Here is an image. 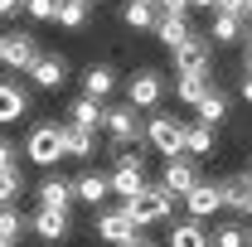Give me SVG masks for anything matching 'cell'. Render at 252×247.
<instances>
[{"label":"cell","mask_w":252,"mask_h":247,"mask_svg":"<svg viewBox=\"0 0 252 247\" xmlns=\"http://www.w3.org/2000/svg\"><path fill=\"white\" fill-rule=\"evenodd\" d=\"M122 214L131 218V228L141 233V228H151V223H170V214H175V199H170L160 185H151V180H146V189H141L136 199H126V204H122Z\"/></svg>","instance_id":"cell-1"},{"label":"cell","mask_w":252,"mask_h":247,"mask_svg":"<svg viewBox=\"0 0 252 247\" xmlns=\"http://www.w3.org/2000/svg\"><path fill=\"white\" fill-rule=\"evenodd\" d=\"M107 189L117 194V199H136L141 189H146V155L141 151H117V170L107 175Z\"/></svg>","instance_id":"cell-2"},{"label":"cell","mask_w":252,"mask_h":247,"mask_svg":"<svg viewBox=\"0 0 252 247\" xmlns=\"http://www.w3.org/2000/svg\"><path fill=\"white\" fill-rule=\"evenodd\" d=\"M25 160L39 165V170H54L63 160V126L59 122H39L30 131V141H25Z\"/></svg>","instance_id":"cell-3"},{"label":"cell","mask_w":252,"mask_h":247,"mask_svg":"<svg viewBox=\"0 0 252 247\" xmlns=\"http://www.w3.org/2000/svg\"><path fill=\"white\" fill-rule=\"evenodd\" d=\"M146 141H151L156 155L175 160V155H185V122H180L175 112H156V117L146 122Z\"/></svg>","instance_id":"cell-4"},{"label":"cell","mask_w":252,"mask_h":247,"mask_svg":"<svg viewBox=\"0 0 252 247\" xmlns=\"http://www.w3.org/2000/svg\"><path fill=\"white\" fill-rule=\"evenodd\" d=\"M102 131L112 136V146L117 151H131L136 141H146V122H141V112L136 107H107V117H102Z\"/></svg>","instance_id":"cell-5"},{"label":"cell","mask_w":252,"mask_h":247,"mask_svg":"<svg viewBox=\"0 0 252 247\" xmlns=\"http://www.w3.org/2000/svg\"><path fill=\"white\" fill-rule=\"evenodd\" d=\"M160 102H165V73H160V68H136V73L126 78V107L151 112Z\"/></svg>","instance_id":"cell-6"},{"label":"cell","mask_w":252,"mask_h":247,"mask_svg":"<svg viewBox=\"0 0 252 247\" xmlns=\"http://www.w3.org/2000/svg\"><path fill=\"white\" fill-rule=\"evenodd\" d=\"M199 180H204V175H199V165H194L189 155H175V160H165V170H160V180H156V185L165 189L170 199H185V194L199 185Z\"/></svg>","instance_id":"cell-7"},{"label":"cell","mask_w":252,"mask_h":247,"mask_svg":"<svg viewBox=\"0 0 252 247\" xmlns=\"http://www.w3.org/2000/svg\"><path fill=\"white\" fill-rule=\"evenodd\" d=\"M209 54H214V49H209V39L194 30L180 49H170V68H175L180 78H185V73H209Z\"/></svg>","instance_id":"cell-8"},{"label":"cell","mask_w":252,"mask_h":247,"mask_svg":"<svg viewBox=\"0 0 252 247\" xmlns=\"http://www.w3.org/2000/svg\"><path fill=\"white\" fill-rule=\"evenodd\" d=\"M93 228H97V243H107V247H122V243L136 238L131 218L122 214V204H117V209H97V214H93Z\"/></svg>","instance_id":"cell-9"},{"label":"cell","mask_w":252,"mask_h":247,"mask_svg":"<svg viewBox=\"0 0 252 247\" xmlns=\"http://www.w3.org/2000/svg\"><path fill=\"white\" fill-rule=\"evenodd\" d=\"M34 59H39L34 34H0V63H5L10 73H30Z\"/></svg>","instance_id":"cell-10"},{"label":"cell","mask_w":252,"mask_h":247,"mask_svg":"<svg viewBox=\"0 0 252 247\" xmlns=\"http://www.w3.org/2000/svg\"><path fill=\"white\" fill-rule=\"evenodd\" d=\"M30 83L39 93H59L63 83H68V59H63V54H39V59L30 63Z\"/></svg>","instance_id":"cell-11"},{"label":"cell","mask_w":252,"mask_h":247,"mask_svg":"<svg viewBox=\"0 0 252 247\" xmlns=\"http://www.w3.org/2000/svg\"><path fill=\"white\" fill-rule=\"evenodd\" d=\"M219 180H199V185L185 194V218H194V223H209V218L219 214Z\"/></svg>","instance_id":"cell-12"},{"label":"cell","mask_w":252,"mask_h":247,"mask_svg":"<svg viewBox=\"0 0 252 247\" xmlns=\"http://www.w3.org/2000/svg\"><path fill=\"white\" fill-rule=\"evenodd\" d=\"M34 194H39V209H59V214L73 209V180H68V175H54V170H49Z\"/></svg>","instance_id":"cell-13"},{"label":"cell","mask_w":252,"mask_h":247,"mask_svg":"<svg viewBox=\"0 0 252 247\" xmlns=\"http://www.w3.org/2000/svg\"><path fill=\"white\" fill-rule=\"evenodd\" d=\"M112 93H117V68H112V63H88V73H83V97L107 107Z\"/></svg>","instance_id":"cell-14"},{"label":"cell","mask_w":252,"mask_h":247,"mask_svg":"<svg viewBox=\"0 0 252 247\" xmlns=\"http://www.w3.org/2000/svg\"><path fill=\"white\" fill-rule=\"evenodd\" d=\"M107 194H112V189H107V175H102V170H88V175H78V180H73V204H88V209H107Z\"/></svg>","instance_id":"cell-15"},{"label":"cell","mask_w":252,"mask_h":247,"mask_svg":"<svg viewBox=\"0 0 252 247\" xmlns=\"http://www.w3.org/2000/svg\"><path fill=\"white\" fill-rule=\"evenodd\" d=\"M30 233L39 238V243H63V238L73 233V218L59 214V209H39V214L30 218Z\"/></svg>","instance_id":"cell-16"},{"label":"cell","mask_w":252,"mask_h":247,"mask_svg":"<svg viewBox=\"0 0 252 247\" xmlns=\"http://www.w3.org/2000/svg\"><path fill=\"white\" fill-rule=\"evenodd\" d=\"M30 117V93L10 78H0V126H15Z\"/></svg>","instance_id":"cell-17"},{"label":"cell","mask_w":252,"mask_h":247,"mask_svg":"<svg viewBox=\"0 0 252 247\" xmlns=\"http://www.w3.org/2000/svg\"><path fill=\"white\" fill-rule=\"evenodd\" d=\"M102 117H107V107L102 102H88V97H73L68 102V126H78V131H102Z\"/></svg>","instance_id":"cell-18"},{"label":"cell","mask_w":252,"mask_h":247,"mask_svg":"<svg viewBox=\"0 0 252 247\" xmlns=\"http://www.w3.org/2000/svg\"><path fill=\"white\" fill-rule=\"evenodd\" d=\"M165 247H209V228L194 218H175L165 233Z\"/></svg>","instance_id":"cell-19"},{"label":"cell","mask_w":252,"mask_h":247,"mask_svg":"<svg viewBox=\"0 0 252 247\" xmlns=\"http://www.w3.org/2000/svg\"><path fill=\"white\" fill-rule=\"evenodd\" d=\"M214 151H219V136L209 126H199V122H185V155L189 160H204V155H214Z\"/></svg>","instance_id":"cell-20"},{"label":"cell","mask_w":252,"mask_h":247,"mask_svg":"<svg viewBox=\"0 0 252 247\" xmlns=\"http://www.w3.org/2000/svg\"><path fill=\"white\" fill-rule=\"evenodd\" d=\"M209 93H214V88H209V73H185V78H175V97H180L185 107H199Z\"/></svg>","instance_id":"cell-21"},{"label":"cell","mask_w":252,"mask_h":247,"mask_svg":"<svg viewBox=\"0 0 252 247\" xmlns=\"http://www.w3.org/2000/svg\"><path fill=\"white\" fill-rule=\"evenodd\" d=\"M209 247H248V223H243V218L214 223V233H209Z\"/></svg>","instance_id":"cell-22"},{"label":"cell","mask_w":252,"mask_h":247,"mask_svg":"<svg viewBox=\"0 0 252 247\" xmlns=\"http://www.w3.org/2000/svg\"><path fill=\"white\" fill-rule=\"evenodd\" d=\"M97 151V136L93 131H78V126L63 122V155H73V160H88Z\"/></svg>","instance_id":"cell-23"},{"label":"cell","mask_w":252,"mask_h":247,"mask_svg":"<svg viewBox=\"0 0 252 247\" xmlns=\"http://www.w3.org/2000/svg\"><path fill=\"white\" fill-rule=\"evenodd\" d=\"M122 20H126V30H136V34H151L160 15H156V5H136V0H126Z\"/></svg>","instance_id":"cell-24"},{"label":"cell","mask_w":252,"mask_h":247,"mask_svg":"<svg viewBox=\"0 0 252 247\" xmlns=\"http://www.w3.org/2000/svg\"><path fill=\"white\" fill-rule=\"evenodd\" d=\"M151 34H156V39L165 44V49H180V44H185V39H189L194 30H189V20H165V15H160Z\"/></svg>","instance_id":"cell-25"},{"label":"cell","mask_w":252,"mask_h":247,"mask_svg":"<svg viewBox=\"0 0 252 247\" xmlns=\"http://www.w3.org/2000/svg\"><path fill=\"white\" fill-rule=\"evenodd\" d=\"M25 170H0V209H15L20 194H25Z\"/></svg>","instance_id":"cell-26"},{"label":"cell","mask_w":252,"mask_h":247,"mask_svg":"<svg viewBox=\"0 0 252 247\" xmlns=\"http://www.w3.org/2000/svg\"><path fill=\"white\" fill-rule=\"evenodd\" d=\"M194 112H199V126H209V131H214V126L228 117V97H223V93H209L199 107H194Z\"/></svg>","instance_id":"cell-27"},{"label":"cell","mask_w":252,"mask_h":247,"mask_svg":"<svg viewBox=\"0 0 252 247\" xmlns=\"http://www.w3.org/2000/svg\"><path fill=\"white\" fill-rule=\"evenodd\" d=\"M243 199H248L243 175H238V180H219V204L228 209V214H243Z\"/></svg>","instance_id":"cell-28"},{"label":"cell","mask_w":252,"mask_h":247,"mask_svg":"<svg viewBox=\"0 0 252 247\" xmlns=\"http://www.w3.org/2000/svg\"><path fill=\"white\" fill-rule=\"evenodd\" d=\"M25 233H30V218L20 214V209H0V238L5 243H20Z\"/></svg>","instance_id":"cell-29"},{"label":"cell","mask_w":252,"mask_h":247,"mask_svg":"<svg viewBox=\"0 0 252 247\" xmlns=\"http://www.w3.org/2000/svg\"><path fill=\"white\" fill-rule=\"evenodd\" d=\"M54 20H59L63 30H83V25H88V5H78V0H59Z\"/></svg>","instance_id":"cell-30"},{"label":"cell","mask_w":252,"mask_h":247,"mask_svg":"<svg viewBox=\"0 0 252 247\" xmlns=\"http://www.w3.org/2000/svg\"><path fill=\"white\" fill-rule=\"evenodd\" d=\"M214 44H238L243 39V20H228V15H214Z\"/></svg>","instance_id":"cell-31"},{"label":"cell","mask_w":252,"mask_h":247,"mask_svg":"<svg viewBox=\"0 0 252 247\" xmlns=\"http://www.w3.org/2000/svg\"><path fill=\"white\" fill-rule=\"evenodd\" d=\"M156 15H165V20H189V0H156Z\"/></svg>","instance_id":"cell-32"},{"label":"cell","mask_w":252,"mask_h":247,"mask_svg":"<svg viewBox=\"0 0 252 247\" xmlns=\"http://www.w3.org/2000/svg\"><path fill=\"white\" fill-rule=\"evenodd\" d=\"M54 10H59V0H25V15L30 20H54Z\"/></svg>","instance_id":"cell-33"},{"label":"cell","mask_w":252,"mask_h":247,"mask_svg":"<svg viewBox=\"0 0 252 247\" xmlns=\"http://www.w3.org/2000/svg\"><path fill=\"white\" fill-rule=\"evenodd\" d=\"M0 170H20V146L10 136H0Z\"/></svg>","instance_id":"cell-34"},{"label":"cell","mask_w":252,"mask_h":247,"mask_svg":"<svg viewBox=\"0 0 252 247\" xmlns=\"http://www.w3.org/2000/svg\"><path fill=\"white\" fill-rule=\"evenodd\" d=\"M214 15H228V20H243V0H219Z\"/></svg>","instance_id":"cell-35"},{"label":"cell","mask_w":252,"mask_h":247,"mask_svg":"<svg viewBox=\"0 0 252 247\" xmlns=\"http://www.w3.org/2000/svg\"><path fill=\"white\" fill-rule=\"evenodd\" d=\"M20 10H25V0H0V20H15Z\"/></svg>","instance_id":"cell-36"},{"label":"cell","mask_w":252,"mask_h":247,"mask_svg":"<svg viewBox=\"0 0 252 247\" xmlns=\"http://www.w3.org/2000/svg\"><path fill=\"white\" fill-rule=\"evenodd\" d=\"M122 247H156V243H151L146 233H136V238H131V243H122Z\"/></svg>","instance_id":"cell-37"},{"label":"cell","mask_w":252,"mask_h":247,"mask_svg":"<svg viewBox=\"0 0 252 247\" xmlns=\"http://www.w3.org/2000/svg\"><path fill=\"white\" fill-rule=\"evenodd\" d=\"M214 5L219 0H189V10H209V15H214Z\"/></svg>","instance_id":"cell-38"},{"label":"cell","mask_w":252,"mask_h":247,"mask_svg":"<svg viewBox=\"0 0 252 247\" xmlns=\"http://www.w3.org/2000/svg\"><path fill=\"white\" fill-rule=\"evenodd\" d=\"M238 93H243V102L252 107V78H243V88H238Z\"/></svg>","instance_id":"cell-39"},{"label":"cell","mask_w":252,"mask_h":247,"mask_svg":"<svg viewBox=\"0 0 252 247\" xmlns=\"http://www.w3.org/2000/svg\"><path fill=\"white\" fill-rule=\"evenodd\" d=\"M243 73L252 78V49H243Z\"/></svg>","instance_id":"cell-40"},{"label":"cell","mask_w":252,"mask_h":247,"mask_svg":"<svg viewBox=\"0 0 252 247\" xmlns=\"http://www.w3.org/2000/svg\"><path fill=\"white\" fill-rule=\"evenodd\" d=\"M243 218L252 223V189H248V199H243Z\"/></svg>","instance_id":"cell-41"},{"label":"cell","mask_w":252,"mask_h":247,"mask_svg":"<svg viewBox=\"0 0 252 247\" xmlns=\"http://www.w3.org/2000/svg\"><path fill=\"white\" fill-rule=\"evenodd\" d=\"M252 20V0H243V25H248Z\"/></svg>","instance_id":"cell-42"},{"label":"cell","mask_w":252,"mask_h":247,"mask_svg":"<svg viewBox=\"0 0 252 247\" xmlns=\"http://www.w3.org/2000/svg\"><path fill=\"white\" fill-rule=\"evenodd\" d=\"M243 185H248V189H252V160H248V170H243Z\"/></svg>","instance_id":"cell-43"},{"label":"cell","mask_w":252,"mask_h":247,"mask_svg":"<svg viewBox=\"0 0 252 247\" xmlns=\"http://www.w3.org/2000/svg\"><path fill=\"white\" fill-rule=\"evenodd\" d=\"M243 39H248V49H252V20H248V25H243Z\"/></svg>","instance_id":"cell-44"},{"label":"cell","mask_w":252,"mask_h":247,"mask_svg":"<svg viewBox=\"0 0 252 247\" xmlns=\"http://www.w3.org/2000/svg\"><path fill=\"white\" fill-rule=\"evenodd\" d=\"M136 5H156V0H136Z\"/></svg>","instance_id":"cell-45"},{"label":"cell","mask_w":252,"mask_h":247,"mask_svg":"<svg viewBox=\"0 0 252 247\" xmlns=\"http://www.w3.org/2000/svg\"><path fill=\"white\" fill-rule=\"evenodd\" d=\"M0 247H15V243H5V238H0Z\"/></svg>","instance_id":"cell-46"},{"label":"cell","mask_w":252,"mask_h":247,"mask_svg":"<svg viewBox=\"0 0 252 247\" xmlns=\"http://www.w3.org/2000/svg\"><path fill=\"white\" fill-rule=\"evenodd\" d=\"M248 247H252V228H248Z\"/></svg>","instance_id":"cell-47"},{"label":"cell","mask_w":252,"mask_h":247,"mask_svg":"<svg viewBox=\"0 0 252 247\" xmlns=\"http://www.w3.org/2000/svg\"><path fill=\"white\" fill-rule=\"evenodd\" d=\"M78 5H93V0H78Z\"/></svg>","instance_id":"cell-48"}]
</instances>
